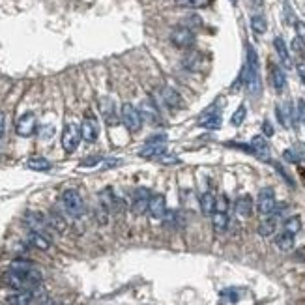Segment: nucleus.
<instances>
[{
    "label": "nucleus",
    "mask_w": 305,
    "mask_h": 305,
    "mask_svg": "<svg viewBox=\"0 0 305 305\" xmlns=\"http://www.w3.org/2000/svg\"><path fill=\"white\" fill-rule=\"evenodd\" d=\"M41 305H58V303H54V301H45V303H41Z\"/></svg>",
    "instance_id": "48"
},
{
    "label": "nucleus",
    "mask_w": 305,
    "mask_h": 305,
    "mask_svg": "<svg viewBox=\"0 0 305 305\" xmlns=\"http://www.w3.org/2000/svg\"><path fill=\"white\" fill-rule=\"evenodd\" d=\"M24 223H26V227H29L30 231L43 232V234H45L47 227H49V221L45 219V215L40 212H34V210L24 213Z\"/></svg>",
    "instance_id": "14"
},
{
    "label": "nucleus",
    "mask_w": 305,
    "mask_h": 305,
    "mask_svg": "<svg viewBox=\"0 0 305 305\" xmlns=\"http://www.w3.org/2000/svg\"><path fill=\"white\" fill-rule=\"evenodd\" d=\"M285 204L283 206H275V210L270 213V215H264V219L260 221V225H259V234L262 238H270V236H273L275 234V231H277V225H279V219H281V213H283V210H285Z\"/></svg>",
    "instance_id": "7"
},
{
    "label": "nucleus",
    "mask_w": 305,
    "mask_h": 305,
    "mask_svg": "<svg viewBox=\"0 0 305 305\" xmlns=\"http://www.w3.org/2000/svg\"><path fill=\"white\" fill-rule=\"evenodd\" d=\"M176 6L185 8V10H199V8H206L212 0H174Z\"/></svg>",
    "instance_id": "32"
},
{
    "label": "nucleus",
    "mask_w": 305,
    "mask_h": 305,
    "mask_svg": "<svg viewBox=\"0 0 305 305\" xmlns=\"http://www.w3.org/2000/svg\"><path fill=\"white\" fill-rule=\"evenodd\" d=\"M231 4H234V6H236V4H238V0H231Z\"/></svg>",
    "instance_id": "49"
},
{
    "label": "nucleus",
    "mask_w": 305,
    "mask_h": 305,
    "mask_svg": "<svg viewBox=\"0 0 305 305\" xmlns=\"http://www.w3.org/2000/svg\"><path fill=\"white\" fill-rule=\"evenodd\" d=\"M141 116H143L144 120L148 122H157L159 120V110H157L156 105H152L150 101H143L141 103Z\"/></svg>",
    "instance_id": "27"
},
{
    "label": "nucleus",
    "mask_w": 305,
    "mask_h": 305,
    "mask_svg": "<svg viewBox=\"0 0 305 305\" xmlns=\"http://www.w3.org/2000/svg\"><path fill=\"white\" fill-rule=\"evenodd\" d=\"M101 113H103V118L107 124H116L118 118H116V113H115V105L110 99H103L101 101Z\"/></svg>",
    "instance_id": "30"
},
{
    "label": "nucleus",
    "mask_w": 305,
    "mask_h": 305,
    "mask_svg": "<svg viewBox=\"0 0 305 305\" xmlns=\"http://www.w3.org/2000/svg\"><path fill=\"white\" fill-rule=\"evenodd\" d=\"M47 221H49V227L54 229L57 232H66V229H68V223H66L64 215H60L57 210H51V212H49V219H47Z\"/></svg>",
    "instance_id": "26"
},
{
    "label": "nucleus",
    "mask_w": 305,
    "mask_h": 305,
    "mask_svg": "<svg viewBox=\"0 0 305 305\" xmlns=\"http://www.w3.org/2000/svg\"><path fill=\"white\" fill-rule=\"evenodd\" d=\"M81 127L73 124V122H69L64 126V131H62V148L66 154H73L79 143H81Z\"/></svg>",
    "instance_id": "4"
},
{
    "label": "nucleus",
    "mask_w": 305,
    "mask_h": 305,
    "mask_svg": "<svg viewBox=\"0 0 305 305\" xmlns=\"http://www.w3.org/2000/svg\"><path fill=\"white\" fill-rule=\"evenodd\" d=\"M251 30L259 36L264 34L266 30H268V23H266L264 15H253V17H251Z\"/></svg>",
    "instance_id": "33"
},
{
    "label": "nucleus",
    "mask_w": 305,
    "mask_h": 305,
    "mask_svg": "<svg viewBox=\"0 0 305 305\" xmlns=\"http://www.w3.org/2000/svg\"><path fill=\"white\" fill-rule=\"evenodd\" d=\"M262 131H264V137H273V126L270 124V120L262 122Z\"/></svg>",
    "instance_id": "42"
},
{
    "label": "nucleus",
    "mask_w": 305,
    "mask_h": 305,
    "mask_svg": "<svg viewBox=\"0 0 305 305\" xmlns=\"http://www.w3.org/2000/svg\"><path fill=\"white\" fill-rule=\"evenodd\" d=\"M275 245L277 249H281V251H290V249L294 247V234H290V232L283 231L281 234H277L275 236Z\"/></svg>",
    "instance_id": "28"
},
{
    "label": "nucleus",
    "mask_w": 305,
    "mask_h": 305,
    "mask_svg": "<svg viewBox=\"0 0 305 305\" xmlns=\"http://www.w3.org/2000/svg\"><path fill=\"white\" fill-rule=\"evenodd\" d=\"M215 197L210 193V191H206L204 195L201 197V210L204 215H212L213 212H215Z\"/></svg>",
    "instance_id": "29"
},
{
    "label": "nucleus",
    "mask_w": 305,
    "mask_h": 305,
    "mask_svg": "<svg viewBox=\"0 0 305 305\" xmlns=\"http://www.w3.org/2000/svg\"><path fill=\"white\" fill-rule=\"evenodd\" d=\"M273 49H275L277 57H279V60L283 62V66H285V68H292V58H290V52H288L283 38H279V36L273 38Z\"/></svg>",
    "instance_id": "21"
},
{
    "label": "nucleus",
    "mask_w": 305,
    "mask_h": 305,
    "mask_svg": "<svg viewBox=\"0 0 305 305\" xmlns=\"http://www.w3.org/2000/svg\"><path fill=\"white\" fill-rule=\"evenodd\" d=\"M99 163H103V157L90 156V157H87L85 161H81V167H94V165H99Z\"/></svg>",
    "instance_id": "39"
},
{
    "label": "nucleus",
    "mask_w": 305,
    "mask_h": 305,
    "mask_svg": "<svg viewBox=\"0 0 305 305\" xmlns=\"http://www.w3.org/2000/svg\"><path fill=\"white\" fill-rule=\"evenodd\" d=\"M277 202H275V193L271 187H264L260 189L259 197H257V210H259L260 215H270L273 210H275Z\"/></svg>",
    "instance_id": "8"
},
{
    "label": "nucleus",
    "mask_w": 305,
    "mask_h": 305,
    "mask_svg": "<svg viewBox=\"0 0 305 305\" xmlns=\"http://www.w3.org/2000/svg\"><path fill=\"white\" fill-rule=\"evenodd\" d=\"M150 191L146 187H138L133 193V201H131V210L135 215H143V213L148 212V202H150Z\"/></svg>",
    "instance_id": "13"
},
{
    "label": "nucleus",
    "mask_w": 305,
    "mask_h": 305,
    "mask_svg": "<svg viewBox=\"0 0 305 305\" xmlns=\"http://www.w3.org/2000/svg\"><path fill=\"white\" fill-rule=\"evenodd\" d=\"M270 81L275 88V92H283L287 87V75L277 64H270Z\"/></svg>",
    "instance_id": "19"
},
{
    "label": "nucleus",
    "mask_w": 305,
    "mask_h": 305,
    "mask_svg": "<svg viewBox=\"0 0 305 305\" xmlns=\"http://www.w3.org/2000/svg\"><path fill=\"white\" fill-rule=\"evenodd\" d=\"M245 116H247V109H245V105H240L236 109V113L232 115V118H231V124L232 126H242L243 124V120H245Z\"/></svg>",
    "instance_id": "35"
},
{
    "label": "nucleus",
    "mask_w": 305,
    "mask_h": 305,
    "mask_svg": "<svg viewBox=\"0 0 305 305\" xmlns=\"http://www.w3.org/2000/svg\"><path fill=\"white\" fill-rule=\"evenodd\" d=\"M296 113H298V120L301 122V124H305V99H298Z\"/></svg>",
    "instance_id": "40"
},
{
    "label": "nucleus",
    "mask_w": 305,
    "mask_h": 305,
    "mask_svg": "<svg viewBox=\"0 0 305 305\" xmlns=\"http://www.w3.org/2000/svg\"><path fill=\"white\" fill-rule=\"evenodd\" d=\"M29 243L32 247L40 249V251H49L51 249V240L43 234V232H36V231H30L29 234Z\"/></svg>",
    "instance_id": "23"
},
{
    "label": "nucleus",
    "mask_w": 305,
    "mask_h": 305,
    "mask_svg": "<svg viewBox=\"0 0 305 305\" xmlns=\"http://www.w3.org/2000/svg\"><path fill=\"white\" fill-rule=\"evenodd\" d=\"M161 99H163V103H167L171 109H182L184 107V99H182V96H180L174 88L171 87H163L161 88Z\"/></svg>",
    "instance_id": "18"
},
{
    "label": "nucleus",
    "mask_w": 305,
    "mask_h": 305,
    "mask_svg": "<svg viewBox=\"0 0 305 305\" xmlns=\"http://www.w3.org/2000/svg\"><path fill=\"white\" fill-rule=\"evenodd\" d=\"M283 157H285L287 161H290V163H298V161H299V156L296 154V152H294L292 148H290V150H285V152H283Z\"/></svg>",
    "instance_id": "41"
},
{
    "label": "nucleus",
    "mask_w": 305,
    "mask_h": 305,
    "mask_svg": "<svg viewBox=\"0 0 305 305\" xmlns=\"http://www.w3.org/2000/svg\"><path fill=\"white\" fill-rule=\"evenodd\" d=\"M283 231H287L296 236V234L301 231V217H299V215H290V217H287L285 223H283Z\"/></svg>",
    "instance_id": "31"
},
{
    "label": "nucleus",
    "mask_w": 305,
    "mask_h": 305,
    "mask_svg": "<svg viewBox=\"0 0 305 305\" xmlns=\"http://www.w3.org/2000/svg\"><path fill=\"white\" fill-rule=\"evenodd\" d=\"M2 281H4L6 287L13 288V290H30V288L40 287L38 283H34L26 275L17 273V271H13V270H8L6 273H4V277H2Z\"/></svg>",
    "instance_id": "6"
},
{
    "label": "nucleus",
    "mask_w": 305,
    "mask_h": 305,
    "mask_svg": "<svg viewBox=\"0 0 305 305\" xmlns=\"http://www.w3.org/2000/svg\"><path fill=\"white\" fill-rule=\"evenodd\" d=\"M298 75H299V79H301V82L305 85V62L298 64Z\"/></svg>",
    "instance_id": "46"
},
{
    "label": "nucleus",
    "mask_w": 305,
    "mask_h": 305,
    "mask_svg": "<svg viewBox=\"0 0 305 305\" xmlns=\"http://www.w3.org/2000/svg\"><path fill=\"white\" fill-rule=\"evenodd\" d=\"M292 49L296 52H298V54H301V57H305V41L301 40V38H294L292 40Z\"/></svg>",
    "instance_id": "37"
},
{
    "label": "nucleus",
    "mask_w": 305,
    "mask_h": 305,
    "mask_svg": "<svg viewBox=\"0 0 305 305\" xmlns=\"http://www.w3.org/2000/svg\"><path fill=\"white\" fill-rule=\"evenodd\" d=\"M212 225H213V231L215 234H225L227 229H229V212H215L212 213Z\"/></svg>",
    "instance_id": "22"
},
{
    "label": "nucleus",
    "mask_w": 305,
    "mask_h": 305,
    "mask_svg": "<svg viewBox=\"0 0 305 305\" xmlns=\"http://www.w3.org/2000/svg\"><path fill=\"white\" fill-rule=\"evenodd\" d=\"M167 148H165V144L163 143H150L146 141L143 148L138 150V157H144V159H157V157L165 154Z\"/></svg>",
    "instance_id": "17"
},
{
    "label": "nucleus",
    "mask_w": 305,
    "mask_h": 305,
    "mask_svg": "<svg viewBox=\"0 0 305 305\" xmlns=\"http://www.w3.org/2000/svg\"><path fill=\"white\" fill-rule=\"evenodd\" d=\"M215 210H219V212H229V199H227V195H219V199L215 201Z\"/></svg>",
    "instance_id": "38"
},
{
    "label": "nucleus",
    "mask_w": 305,
    "mask_h": 305,
    "mask_svg": "<svg viewBox=\"0 0 305 305\" xmlns=\"http://www.w3.org/2000/svg\"><path fill=\"white\" fill-rule=\"evenodd\" d=\"M199 124H201L204 129L215 131V129H219V127H221V124H223V118H221V115H219V113H206V116H202L201 120H199Z\"/></svg>",
    "instance_id": "24"
},
{
    "label": "nucleus",
    "mask_w": 305,
    "mask_h": 305,
    "mask_svg": "<svg viewBox=\"0 0 305 305\" xmlns=\"http://www.w3.org/2000/svg\"><path fill=\"white\" fill-rule=\"evenodd\" d=\"M10 270L17 271V273H23V275H26L29 279H32L34 283H38L40 285L41 279H43V275H41V271L36 268L32 262H29V260H13L12 264H10Z\"/></svg>",
    "instance_id": "10"
},
{
    "label": "nucleus",
    "mask_w": 305,
    "mask_h": 305,
    "mask_svg": "<svg viewBox=\"0 0 305 305\" xmlns=\"http://www.w3.org/2000/svg\"><path fill=\"white\" fill-rule=\"evenodd\" d=\"M296 30H298L299 38H301V40H305V23L298 21V23H296Z\"/></svg>",
    "instance_id": "45"
},
{
    "label": "nucleus",
    "mask_w": 305,
    "mask_h": 305,
    "mask_svg": "<svg viewBox=\"0 0 305 305\" xmlns=\"http://www.w3.org/2000/svg\"><path fill=\"white\" fill-rule=\"evenodd\" d=\"M26 167L32 169V171H38V173H45V171H51L52 165L49 159H45V157L41 156H34L30 157L29 161H26Z\"/></svg>",
    "instance_id": "25"
},
{
    "label": "nucleus",
    "mask_w": 305,
    "mask_h": 305,
    "mask_svg": "<svg viewBox=\"0 0 305 305\" xmlns=\"http://www.w3.org/2000/svg\"><path fill=\"white\" fill-rule=\"evenodd\" d=\"M120 120H122V124L126 126L127 131H131V133L141 131V127H143V116H141V110L131 103L122 105Z\"/></svg>",
    "instance_id": "3"
},
{
    "label": "nucleus",
    "mask_w": 305,
    "mask_h": 305,
    "mask_svg": "<svg viewBox=\"0 0 305 305\" xmlns=\"http://www.w3.org/2000/svg\"><path fill=\"white\" fill-rule=\"evenodd\" d=\"M38 288L40 287L30 288V290H17V292L13 294V296H10L6 301L10 305H32L36 296H38Z\"/></svg>",
    "instance_id": "15"
},
{
    "label": "nucleus",
    "mask_w": 305,
    "mask_h": 305,
    "mask_svg": "<svg viewBox=\"0 0 305 305\" xmlns=\"http://www.w3.org/2000/svg\"><path fill=\"white\" fill-rule=\"evenodd\" d=\"M202 64V58L199 57V54H197V52H193V54H189V57L185 58L184 60V66L187 69H189V71H199V69L202 68L201 66Z\"/></svg>",
    "instance_id": "34"
},
{
    "label": "nucleus",
    "mask_w": 305,
    "mask_h": 305,
    "mask_svg": "<svg viewBox=\"0 0 305 305\" xmlns=\"http://www.w3.org/2000/svg\"><path fill=\"white\" fill-rule=\"evenodd\" d=\"M64 210L71 215V217H81L85 213V201H82L81 193L77 189H66L60 197Z\"/></svg>",
    "instance_id": "2"
},
{
    "label": "nucleus",
    "mask_w": 305,
    "mask_h": 305,
    "mask_svg": "<svg viewBox=\"0 0 305 305\" xmlns=\"http://www.w3.org/2000/svg\"><path fill=\"white\" fill-rule=\"evenodd\" d=\"M251 2V6L255 8H262V4H264V0H249Z\"/></svg>",
    "instance_id": "47"
},
{
    "label": "nucleus",
    "mask_w": 305,
    "mask_h": 305,
    "mask_svg": "<svg viewBox=\"0 0 305 305\" xmlns=\"http://www.w3.org/2000/svg\"><path fill=\"white\" fill-rule=\"evenodd\" d=\"M4 129H6V115L0 110V138L4 135Z\"/></svg>",
    "instance_id": "44"
},
{
    "label": "nucleus",
    "mask_w": 305,
    "mask_h": 305,
    "mask_svg": "<svg viewBox=\"0 0 305 305\" xmlns=\"http://www.w3.org/2000/svg\"><path fill=\"white\" fill-rule=\"evenodd\" d=\"M165 212H167V201H165V197H163V195H152V197H150V202H148L150 217L163 219Z\"/></svg>",
    "instance_id": "16"
},
{
    "label": "nucleus",
    "mask_w": 305,
    "mask_h": 305,
    "mask_svg": "<svg viewBox=\"0 0 305 305\" xmlns=\"http://www.w3.org/2000/svg\"><path fill=\"white\" fill-rule=\"evenodd\" d=\"M195 40L197 36L189 26H176L171 32V43L176 49H184V51L185 49H191V47L195 45Z\"/></svg>",
    "instance_id": "5"
},
{
    "label": "nucleus",
    "mask_w": 305,
    "mask_h": 305,
    "mask_svg": "<svg viewBox=\"0 0 305 305\" xmlns=\"http://www.w3.org/2000/svg\"><path fill=\"white\" fill-rule=\"evenodd\" d=\"M251 156H255L260 161H271V154H270V144L262 135H257V137L251 138Z\"/></svg>",
    "instance_id": "12"
},
{
    "label": "nucleus",
    "mask_w": 305,
    "mask_h": 305,
    "mask_svg": "<svg viewBox=\"0 0 305 305\" xmlns=\"http://www.w3.org/2000/svg\"><path fill=\"white\" fill-rule=\"evenodd\" d=\"M245 71V87L251 96H260L262 85H260V71H259V54L253 47L247 45V60L243 66Z\"/></svg>",
    "instance_id": "1"
},
{
    "label": "nucleus",
    "mask_w": 305,
    "mask_h": 305,
    "mask_svg": "<svg viewBox=\"0 0 305 305\" xmlns=\"http://www.w3.org/2000/svg\"><path fill=\"white\" fill-rule=\"evenodd\" d=\"M273 167H275V171H277V173H279V174H281L283 178L287 180L288 185H294V182H292V180H290V176H288V174H287V171H285V169H283L281 165H279V163H273Z\"/></svg>",
    "instance_id": "43"
},
{
    "label": "nucleus",
    "mask_w": 305,
    "mask_h": 305,
    "mask_svg": "<svg viewBox=\"0 0 305 305\" xmlns=\"http://www.w3.org/2000/svg\"><path fill=\"white\" fill-rule=\"evenodd\" d=\"M81 135H82V138H85L87 143H96V141H98V137H99V122H98V118L92 115V113H88V115L82 118Z\"/></svg>",
    "instance_id": "9"
},
{
    "label": "nucleus",
    "mask_w": 305,
    "mask_h": 305,
    "mask_svg": "<svg viewBox=\"0 0 305 305\" xmlns=\"http://www.w3.org/2000/svg\"><path fill=\"white\" fill-rule=\"evenodd\" d=\"M36 129H38V118H36L34 113H24L17 120V126H15V131L21 137H32Z\"/></svg>",
    "instance_id": "11"
},
{
    "label": "nucleus",
    "mask_w": 305,
    "mask_h": 305,
    "mask_svg": "<svg viewBox=\"0 0 305 305\" xmlns=\"http://www.w3.org/2000/svg\"><path fill=\"white\" fill-rule=\"evenodd\" d=\"M234 210H236L238 217H243V219L251 217V213H253V199L249 195L238 197L236 204H234Z\"/></svg>",
    "instance_id": "20"
},
{
    "label": "nucleus",
    "mask_w": 305,
    "mask_h": 305,
    "mask_svg": "<svg viewBox=\"0 0 305 305\" xmlns=\"http://www.w3.org/2000/svg\"><path fill=\"white\" fill-rule=\"evenodd\" d=\"M156 161H159L161 165H178L180 163V159H178V156H173V154H161V156L157 157Z\"/></svg>",
    "instance_id": "36"
}]
</instances>
